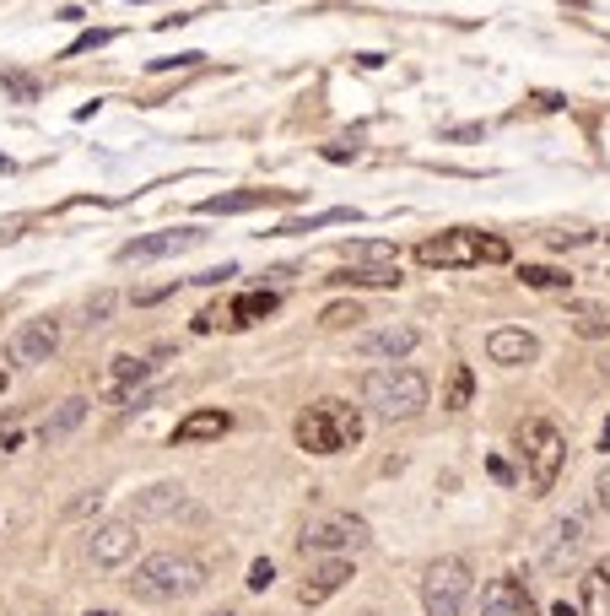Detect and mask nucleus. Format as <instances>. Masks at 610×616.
I'll return each instance as SVG.
<instances>
[{
    "label": "nucleus",
    "instance_id": "nucleus-1",
    "mask_svg": "<svg viewBox=\"0 0 610 616\" xmlns=\"http://www.w3.org/2000/svg\"><path fill=\"white\" fill-rule=\"evenodd\" d=\"M195 590H205V568L184 552H151L130 574V595L146 606H173V601H189Z\"/></svg>",
    "mask_w": 610,
    "mask_h": 616
},
{
    "label": "nucleus",
    "instance_id": "nucleus-13",
    "mask_svg": "<svg viewBox=\"0 0 610 616\" xmlns=\"http://www.w3.org/2000/svg\"><path fill=\"white\" fill-rule=\"evenodd\" d=\"M292 433H297V444H303L308 455H319V460H324V455H341V449H346L324 406H308V411H303V417L292 422Z\"/></svg>",
    "mask_w": 610,
    "mask_h": 616
},
{
    "label": "nucleus",
    "instance_id": "nucleus-14",
    "mask_svg": "<svg viewBox=\"0 0 610 616\" xmlns=\"http://www.w3.org/2000/svg\"><path fill=\"white\" fill-rule=\"evenodd\" d=\"M481 616H535V601H530V590H524L514 574H503V579L487 584V595H481Z\"/></svg>",
    "mask_w": 610,
    "mask_h": 616
},
{
    "label": "nucleus",
    "instance_id": "nucleus-26",
    "mask_svg": "<svg viewBox=\"0 0 610 616\" xmlns=\"http://www.w3.org/2000/svg\"><path fill=\"white\" fill-rule=\"evenodd\" d=\"M276 292H243V298H232V325H254V319H265V314H276Z\"/></svg>",
    "mask_w": 610,
    "mask_h": 616
},
{
    "label": "nucleus",
    "instance_id": "nucleus-16",
    "mask_svg": "<svg viewBox=\"0 0 610 616\" xmlns=\"http://www.w3.org/2000/svg\"><path fill=\"white\" fill-rule=\"evenodd\" d=\"M86 411H92V400H86V395H70V400H59V406L43 417L38 438H43V444H65V438H70V433L86 422Z\"/></svg>",
    "mask_w": 610,
    "mask_h": 616
},
{
    "label": "nucleus",
    "instance_id": "nucleus-38",
    "mask_svg": "<svg viewBox=\"0 0 610 616\" xmlns=\"http://www.w3.org/2000/svg\"><path fill=\"white\" fill-rule=\"evenodd\" d=\"M86 616H114V611H86Z\"/></svg>",
    "mask_w": 610,
    "mask_h": 616
},
{
    "label": "nucleus",
    "instance_id": "nucleus-32",
    "mask_svg": "<svg viewBox=\"0 0 610 616\" xmlns=\"http://www.w3.org/2000/svg\"><path fill=\"white\" fill-rule=\"evenodd\" d=\"M114 292H92V303H86V325H108V314H114Z\"/></svg>",
    "mask_w": 610,
    "mask_h": 616
},
{
    "label": "nucleus",
    "instance_id": "nucleus-12",
    "mask_svg": "<svg viewBox=\"0 0 610 616\" xmlns=\"http://www.w3.org/2000/svg\"><path fill=\"white\" fill-rule=\"evenodd\" d=\"M487 357H492V363H503V368H530V363L541 357V336L503 325V330H492V336H487Z\"/></svg>",
    "mask_w": 610,
    "mask_h": 616
},
{
    "label": "nucleus",
    "instance_id": "nucleus-22",
    "mask_svg": "<svg viewBox=\"0 0 610 616\" xmlns=\"http://www.w3.org/2000/svg\"><path fill=\"white\" fill-rule=\"evenodd\" d=\"M470 400H476V373H470V363H454L449 384H443V411H465Z\"/></svg>",
    "mask_w": 610,
    "mask_h": 616
},
{
    "label": "nucleus",
    "instance_id": "nucleus-31",
    "mask_svg": "<svg viewBox=\"0 0 610 616\" xmlns=\"http://www.w3.org/2000/svg\"><path fill=\"white\" fill-rule=\"evenodd\" d=\"M5 92H11V97H22V103H32V97H38V81H32V76H22V70H5Z\"/></svg>",
    "mask_w": 610,
    "mask_h": 616
},
{
    "label": "nucleus",
    "instance_id": "nucleus-3",
    "mask_svg": "<svg viewBox=\"0 0 610 616\" xmlns=\"http://www.w3.org/2000/svg\"><path fill=\"white\" fill-rule=\"evenodd\" d=\"M368 547H373V530L357 514H314L303 525V536H297L303 557H357Z\"/></svg>",
    "mask_w": 610,
    "mask_h": 616
},
{
    "label": "nucleus",
    "instance_id": "nucleus-5",
    "mask_svg": "<svg viewBox=\"0 0 610 616\" xmlns=\"http://www.w3.org/2000/svg\"><path fill=\"white\" fill-rule=\"evenodd\" d=\"M519 455H524L530 487H535V492H551V487H557V476H562V465H568V438H562V428H557V422L535 417V422H524V428H519Z\"/></svg>",
    "mask_w": 610,
    "mask_h": 616
},
{
    "label": "nucleus",
    "instance_id": "nucleus-8",
    "mask_svg": "<svg viewBox=\"0 0 610 616\" xmlns=\"http://www.w3.org/2000/svg\"><path fill=\"white\" fill-rule=\"evenodd\" d=\"M135 547H141L135 519H103V525H92V536H86V557H92L97 568H124V563L135 557Z\"/></svg>",
    "mask_w": 610,
    "mask_h": 616
},
{
    "label": "nucleus",
    "instance_id": "nucleus-15",
    "mask_svg": "<svg viewBox=\"0 0 610 616\" xmlns=\"http://www.w3.org/2000/svg\"><path fill=\"white\" fill-rule=\"evenodd\" d=\"M351 579V557H319V568L303 579V606H319V601H330L341 584Z\"/></svg>",
    "mask_w": 610,
    "mask_h": 616
},
{
    "label": "nucleus",
    "instance_id": "nucleus-24",
    "mask_svg": "<svg viewBox=\"0 0 610 616\" xmlns=\"http://www.w3.org/2000/svg\"><path fill=\"white\" fill-rule=\"evenodd\" d=\"M341 287H400V265H368V271H341L330 276Z\"/></svg>",
    "mask_w": 610,
    "mask_h": 616
},
{
    "label": "nucleus",
    "instance_id": "nucleus-40",
    "mask_svg": "<svg viewBox=\"0 0 610 616\" xmlns=\"http://www.w3.org/2000/svg\"><path fill=\"white\" fill-rule=\"evenodd\" d=\"M362 616H378V611H362Z\"/></svg>",
    "mask_w": 610,
    "mask_h": 616
},
{
    "label": "nucleus",
    "instance_id": "nucleus-21",
    "mask_svg": "<svg viewBox=\"0 0 610 616\" xmlns=\"http://www.w3.org/2000/svg\"><path fill=\"white\" fill-rule=\"evenodd\" d=\"M578 606H584V616H610V563H595L578 579Z\"/></svg>",
    "mask_w": 610,
    "mask_h": 616
},
{
    "label": "nucleus",
    "instance_id": "nucleus-18",
    "mask_svg": "<svg viewBox=\"0 0 610 616\" xmlns=\"http://www.w3.org/2000/svg\"><path fill=\"white\" fill-rule=\"evenodd\" d=\"M281 200H292V189H243V195H211L200 211H211V216H238V211H254V206H281Z\"/></svg>",
    "mask_w": 610,
    "mask_h": 616
},
{
    "label": "nucleus",
    "instance_id": "nucleus-28",
    "mask_svg": "<svg viewBox=\"0 0 610 616\" xmlns=\"http://www.w3.org/2000/svg\"><path fill=\"white\" fill-rule=\"evenodd\" d=\"M573 330H578V336H610V319L600 308L584 303V308H573Z\"/></svg>",
    "mask_w": 610,
    "mask_h": 616
},
{
    "label": "nucleus",
    "instance_id": "nucleus-2",
    "mask_svg": "<svg viewBox=\"0 0 610 616\" xmlns=\"http://www.w3.org/2000/svg\"><path fill=\"white\" fill-rule=\"evenodd\" d=\"M362 400H368L384 422H411V417H422V406L432 400V384H427V373H416V368H405V363H384V368H373V373L362 379Z\"/></svg>",
    "mask_w": 610,
    "mask_h": 616
},
{
    "label": "nucleus",
    "instance_id": "nucleus-23",
    "mask_svg": "<svg viewBox=\"0 0 610 616\" xmlns=\"http://www.w3.org/2000/svg\"><path fill=\"white\" fill-rule=\"evenodd\" d=\"M324 411H330V422H335L341 444H346V449H357V444H362V411H357V406H346V400H324Z\"/></svg>",
    "mask_w": 610,
    "mask_h": 616
},
{
    "label": "nucleus",
    "instance_id": "nucleus-35",
    "mask_svg": "<svg viewBox=\"0 0 610 616\" xmlns=\"http://www.w3.org/2000/svg\"><path fill=\"white\" fill-rule=\"evenodd\" d=\"M595 503H600V509H610V465L600 471V482H595Z\"/></svg>",
    "mask_w": 610,
    "mask_h": 616
},
{
    "label": "nucleus",
    "instance_id": "nucleus-33",
    "mask_svg": "<svg viewBox=\"0 0 610 616\" xmlns=\"http://www.w3.org/2000/svg\"><path fill=\"white\" fill-rule=\"evenodd\" d=\"M270 584H276V568H270V557H259L249 568V590H270Z\"/></svg>",
    "mask_w": 610,
    "mask_h": 616
},
{
    "label": "nucleus",
    "instance_id": "nucleus-20",
    "mask_svg": "<svg viewBox=\"0 0 610 616\" xmlns=\"http://www.w3.org/2000/svg\"><path fill=\"white\" fill-rule=\"evenodd\" d=\"M232 428L227 411H189L178 428H173V444H205V438H222Z\"/></svg>",
    "mask_w": 610,
    "mask_h": 616
},
{
    "label": "nucleus",
    "instance_id": "nucleus-34",
    "mask_svg": "<svg viewBox=\"0 0 610 616\" xmlns=\"http://www.w3.org/2000/svg\"><path fill=\"white\" fill-rule=\"evenodd\" d=\"M92 509H103V492H97V487H92L86 498H76V503H70V519H81V514H92Z\"/></svg>",
    "mask_w": 610,
    "mask_h": 616
},
{
    "label": "nucleus",
    "instance_id": "nucleus-11",
    "mask_svg": "<svg viewBox=\"0 0 610 616\" xmlns=\"http://www.w3.org/2000/svg\"><path fill=\"white\" fill-rule=\"evenodd\" d=\"M200 244H205V233H195V227H162V233H146V238L124 244L119 260L124 265H151V260H168V254H189Z\"/></svg>",
    "mask_w": 610,
    "mask_h": 616
},
{
    "label": "nucleus",
    "instance_id": "nucleus-29",
    "mask_svg": "<svg viewBox=\"0 0 610 616\" xmlns=\"http://www.w3.org/2000/svg\"><path fill=\"white\" fill-rule=\"evenodd\" d=\"M346 254L351 260H368V265H395V244H351Z\"/></svg>",
    "mask_w": 610,
    "mask_h": 616
},
{
    "label": "nucleus",
    "instance_id": "nucleus-25",
    "mask_svg": "<svg viewBox=\"0 0 610 616\" xmlns=\"http://www.w3.org/2000/svg\"><path fill=\"white\" fill-rule=\"evenodd\" d=\"M519 281L535 287V292H568L573 287V276L557 271V265H519Z\"/></svg>",
    "mask_w": 610,
    "mask_h": 616
},
{
    "label": "nucleus",
    "instance_id": "nucleus-36",
    "mask_svg": "<svg viewBox=\"0 0 610 616\" xmlns=\"http://www.w3.org/2000/svg\"><path fill=\"white\" fill-rule=\"evenodd\" d=\"M600 449H605V455H610V422H605V433H600Z\"/></svg>",
    "mask_w": 610,
    "mask_h": 616
},
{
    "label": "nucleus",
    "instance_id": "nucleus-37",
    "mask_svg": "<svg viewBox=\"0 0 610 616\" xmlns=\"http://www.w3.org/2000/svg\"><path fill=\"white\" fill-rule=\"evenodd\" d=\"M205 616H238V611H205Z\"/></svg>",
    "mask_w": 610,
    "mask_h": 616
},
{
    "label": "nucleus",
    "instance_id": "nucleus-27",
    "mask_svg": "<svg viewBox=\"0 0 610 616\" xmlns=\"http://www.w3.org/2000/svg\"><path fill=\"white\" fill-rule=\"evenodd\" d=\"M357 319H368V314H362V303H330V308L319 314V325H324V330H346V325H357Z\"/></svg>",
    "mask_w": 610,
    "mask_h": 616
},
{
    "label": "nucleus",
    "instance_id": "nucleus-7",
    "mask_svg": "<svg viewBox=\"0 0 610 616\" xmlns=\"http://www.w3.org/2000/svg\"><path fill=\"white\" fill-rule=\"evenodd\" d=\"M59 352V319H22L5 336V363L11 368H38Z\"/></svg>",
    "mask_w": 610,
    "mask_h": 616
},
{
    "label": "nucleus",
    "instance_id": "nucleus-9",
    "mask_svg": "<svg viewBox=\"0 0 610 616\" xmlns=\"http://www.w3.org/2000/svg\"><path fill=\"white\" fill-rule=\"evenodd\" d=\"M351 346H357L362 357H373V363H400V357H411V352L422 346V330H416V325H405V319H389V325L362 330Z\"/></svg>",
    "mask_w": 610,
    "mask_h": 616
},
{
    "label": "nucleus",
    "instance_id": "nucleus-10",
    "mask_svg": "<svg viewBox=\"0 0 610 616\" xmlns=\"http://www.w3.org/2000/svg\"><path fill=\"white\" fill-rule=\"evenodd\" d=\"M135 519H205V509L178 487V482H157V487H146V492H135Z\"/></svg>",
    "mask_w": 610,
    "mask_h": 616
},
{
    "label": "nucleus",
    "instance_id": "nucleus-39",
    "mask_svg": "<svg viewBox=\"0 0 610 616\" xmlns=\"http://www.w3.org/2000/svg\"><path fill=\"white\" fill-rule=\"evenodd\" d=\"M0 390H5V368H0Z\"/></svg>",
    "mask_w": 610,
    "mask_h": 616
},
{
    "label": "nucleus",
    "instance_id": "nucleus-17",
    "mask_svg": "<svg viewBox=\"0 0 610 616\" xmlns=\"http://www.w3.org/2000/svg\"><path fill=\"white\" fill-rule=\"evenodd\" d=\"M584 541H589V519H584V514H568V519H557V525L546 530V563L557 568V563H562V557H573Z\"/></svg>",
    "mask_w": 610,
    "mask_h": 616
},
{
    "label": "nucleus",
    "instance_id": "nucleus-19",
    "mask_svg": "<svg viewBox=\"0 0 610 616\" xmlns=\"http://www.w3.org/2000/svg\"><path fill=\"white\" fill-rule=\"evenodd\" d=\"M151 379V363L146 357H114V368H108V395L114 400H135V384H146Z\"/></svg>",
    "mask_w": 610,
    "mask_h": 616
},
{
    "label": "nucleus",
    "instance_id": "nucleus-30",
    "mask_svg": "<svg viewBox=\"0 0 610 616\" xmlns=\"http://www.w3.org/2000/svg\"><path fill=\"white\" fill-rule=\"evenodd\" d=\"M357 211H319V216H308V222H287L281 233H308V227H330V222H351Z\"/></svg>",
    "mask_w": 610,
    "mask_h": 616
},
{
    "label": "nucleus",
    "instance_id": "nucleus-4",
    "mask_svg": "<svg viewBox=\"0 0 610 616\" xmlns=\"http://www.w3.org/2000/svg\"><path fill=\"white\" fill-rule=\"evenodd\" d=\"M416 260L422 265H438V271H454V265H503L508 260V244L503 238H481L470 227H454V233H438L427 244H416Z\"/></svg>",
    "mask_w": 610,
    "mask_h": 616
},
{
    "label": "nucleus",
    "instance_id": "nucleus-6",
    "mask_svg": "<svg viewBox=\"0 0 610 616\" xmlns=\"http://www.w3.org/2000/svg\"><path fill=\"white\" fill-rule=\"evenodd\" d=\"M470 563L465 557H438L422 574V611L427 616H460L470 601Z\"/></svg>",
    "mask_w": 610,
    "mask_h": 616
}]
</instances>
